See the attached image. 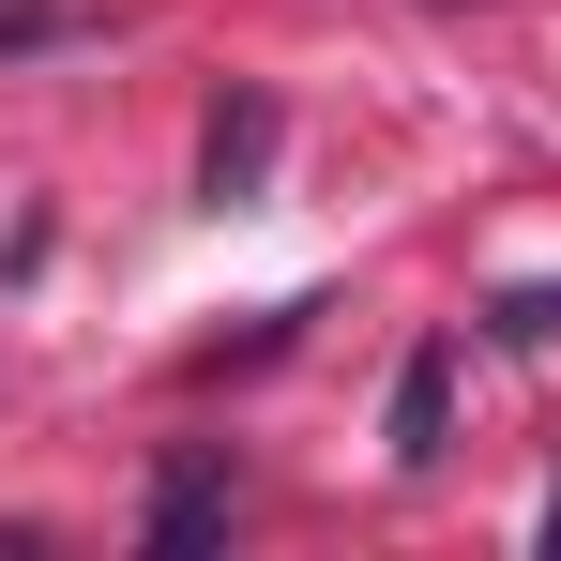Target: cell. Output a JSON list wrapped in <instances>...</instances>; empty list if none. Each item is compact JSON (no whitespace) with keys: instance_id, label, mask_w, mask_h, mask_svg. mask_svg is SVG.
Wrapping results in <instances>:
<instances>
[{"instance_id":"6da1fadb","label":"cell","mask_w":561,"mask_h":561,"mask_svg":"<svg viewBox=\"0 0 561 561\" xmlns=\"http://www.w3.org/2000/svg\"><path fill=\"white\" fill-rule=\"evenodd\" d=\"M228 501H243V470H228V440H183V456L152 470V516H137V531H152V547L183 561V547H213V531H228Z\"/></svg>"},{"instance_id":"7a4b0ae2","label":"cell","mask_w":561,"mask_h":561,"mask_svg":"<svg viewBox=\"0 0 561 561\" xmlns=\"http://www.w3.org/2000/svg\"><path fill=\"white\" fill-rule=\"evenodd\" d=\"M274 152H288L274 92H228V106H213V137H197V197H213V213H243V197L274 183Z\"/></svg>"},{"instance_id":"3957f363","label":"cell","mask_w":561,"mask_h":561,"mask_svg":"<svg viewBox=\"0 0 561 561\" xmlns=\"http://www.w3.org/2000/svg\"><path fill=\"white\" fill-rule=\"evenodd\" d=\"M456 440V350H410L394 365V470H440Z\"/></svg>"},{"instance_id":"277c9868","label":"cell","mask_w":561,"mask_h":561,"mask_svg":"<svg viewBox=\"0 0 561 561\" xmlns=\"http://www.w3.org/2000/svg\"><path fill=\"white\" fill-rule=\"evenodd\" d=\"M501 350H561V288H501Z\"/></svg>"}]
</instances>
